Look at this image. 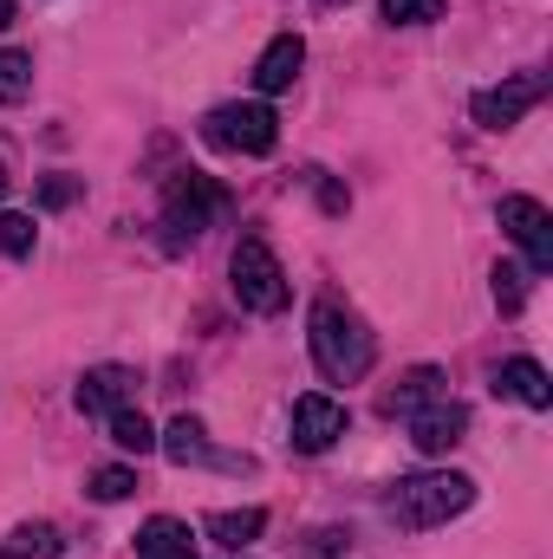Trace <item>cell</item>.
Listing matches in <instances>:
<instances>
[{
	"label": "cell",
	"instance_id": "cell-23",
	"mask_svg": "<svg viewBox=\"0 0 553 559\" xmlns=\"http://www.w3.org/2000/svg\"><path fill=\"white\" fill-rule=\"evenodd\" d=\"M131 488H138L131 468H98V475H92V495H98V501H125Z\"/></svg>",
	"mask_w": 553,
	"mask_h": 559
},
{
	"label": "cell",
	"instance_id": "cell-24",
	"mask_svg": "<svg viewBox=\"0 0 553 559\" xmlns=\"http://www.w3.org/2000/svg\"><path fill=\"white\" fill-rule=\"evenodd\" d=\"M72 195H79V182H72V176H46V182H39V202H46V209H66Z\"/></svg>",
	"mask_w": 553,
	"mask_h": 559
},
{
	"label": "cell",
	"instance_id": "cell-3",
	"mask_svg": "<svg viewBox=\"0 0 553 559\" xmlns=\"http://www.w3.org/2000/svg\"><path fill=\"white\" fill-rule=\"evenodd\" d=\"M228 209H235V195H228L215 176H202V169H183V176H169V189H163V228H169L176 248L196 241L202 228H215Z\"/></svg>",
	"mask_w": 553,
	"mask_h": 559
},
{
	"label": "cell",
	"instance_id": "cell-4",
	"mask_svg": "<svg viewBox=\"0 0 553 559\" xmlns=\"http://www.w3.org/2000/svg\"><path fill=\"white\" fill-rule=\"evenodd\" d=\"M202 138L215 150H235V156H268L280 143V118L268 105H215L202 118Z\"/></svg>",
	"mask_w": 553,
	"mask_h": 559
},
{
	"label": "cell",
	"instance_id": "cell-2",
	"mask_svg": "<svg viewBox=\"0 0 553 559\" xmlns=\"http://www.w3.org/2000/svg\"><path fill=\"white\" fill-rule=\"evenodd\" d=\"M469 501H475V481H469V475L430 468V475H404V481H391V495H385V514H391L398 527H411V534H430V527L456 521Z\"/></svg>",
	"mask_w": 553,
	"mask_h": 559
},
{
	"label": "cell",
	"instance_id": "cell-21",
	"mask_svg": "<svg viewBox=\"0 0 553 559\" xmlns=\"http://www.w3.org/2000/svg\"><path fill=\"white\" fill-rule=\"evenodd\" d=\"M521 299H528V274L521 267H495V306L502 312H521Z\"/></svg>",
	"mask_w": 553,
	"mask_h": 559
},
{
	"label": "cell",
	"instance_id": "cell-20",
	"mask_svg": "<svg viewBox=\"0 0 553 559\" xmlns=\"http://www.w3.org/2000/svg\"><path fill=\"white\" fill-rule=\"evenodd\" d=\"M0 254H13V261H26V254H33V215L0 209Z\"/></svg>",
	"mask_w": 553,
	"mask_h": 559
},
{
	"label": "cell",
	"instance_id": "cell-19",
	"mask_svg": "<svg viewBox=\"0 0 553 559\" xmlns=\"http://www.w3.org/2000/svg\"><path fill=\"white\" fill-rule=\"evenodd\" d=\"M33 92V59L26 52H0V105H20Z\"/></svg>",
	"mask_w": 553,
	"mask_h": 559
},
{
	"label": "cell",
	"instance_id": "cell-22",
	"mask_svg": "<svg viewBox=\"0 0 553 559\" xmlns=\"http://www.w3.org/2000/svg\"><path fill=\"white\" fill-rule=\"evenodd\" d=\"M436 13H443V0H385V20H398V26H423Z\"/></svg>",
	"mask_w": 553,
	"mask_h": 559
},
{
	"label": "cell",
	"instance_id": "cell-26",
	"mask_svg": "<svg viewBox=\"0 0 553 559\" xmlns=\"http://www.w3.org/2000/svg\"><path fill=\"white\" fill-rule=\"evenodd\" d=\"M7 189H13V176H7V163H0V202H7Z\"/></svg>",
	"mask_w": 553,
	"mask_h": 559
},
{
	"label": "cell",
	"instance_id": "cell-17",
	"mask_svg": "<svg viewBox=\"0 0 553 559\" xmlns=\"http://www.w3.org/2000/svg\"><path fill=\"white\" fill-rule=\"evenodd\" d=\"M52 554H59V527H46V521L20 527V534L0 547V559H52Z\"/></svg>",
	"mask_w": 553,
	"mask_h": 559
},
{
	"label": "cell",
	"instance_id": "cell-12",
	"mask_svg": "<svg viewBox=\"0 0 553 559\" xmlns=\"http://www.w3.org/2000/svg\"><path fill=\"white\" fill-rule=\"evenodd\" d=\"M299 66H306V39H299V33H280L274 46L255 59V85H261V92H286V85L299 79Z\"/></svg>",
	"mask_w": 553,
	"mask_h": 559
},
{
	"label": "cell",
	"instance_id": "cell-25",
	"mask_svg": "<svg viewBox=\"0 0 553 559\" xmlns=\"http://www.w3.org/2000/svg\"><path fill=\"white\" fill-rule=\"evenodd\" d=\"M0 26H13V0H0Z\"/></svg>",
	"mask_w": 553,
	"mask_h": 559
},
{
	"label": "cell",
	"instance_id": "cell-14",
	"mask_svg": "<svg viewBox=\"0 0 553 559\" xmlns=\"http://www.w3.org/2000/svg\"><path fill=\"white\" fill-rule=\"evenodd\" d=\"M138 559H196V534H189V521H169V514L143 521L138 527Z\"/></svg>",
	"mask_w": 553,
	"mask_h": 559
},
{
	"label": "cell",
	"instance_id": "cell-10",
	"mask_svg": "<svg viewBox=\"0 0 553 559\" xmlns=\"http://www.w3.org/2000/svg\"><path fill=\"white\" fill-rule=\"evenodd\" d=\"M462 436H469V411H462V404H449V397L423 404V411L411 417V442L423 449V455H449Z\"/></svg>",
	"mask_w": 553,
	"mask_h": 559
},
{
	"label": "cell",
	"instance_id": "cell-1",
	"mask_svg": "<svg viewBox=\"0 0 553 559\" xmlns=\"http://www.w3.org/2000/svg\"><path fill=\"white\" fill-rule=\"evenodd\" d=\"M306 345H313V365H319L332 384H358V378L372 371V358H378L365 319L345 312V306H332V299L313 306V332H306Z\"/></svg>",
	"mask_w": 553,
	"mask_h": 559
},
{
	"label": "cell",
	"instance_id": "cell-15",
	"mask_svg": "<svg viewBox=\"0 0 553 559\" xmlns=\"http://www.w3.org/2000/svg\"><path fill=\"white\" fill-rule=\"evenodd\" d=\"M436 397H443V371H436V365H416V371L398 378V391H385V411H391V417H416V411L436 404Z\"/></svg>",
	"mask_w": 553,
	"mask_h": 559
},
{
	"label": "cell",
	"instance_id": "cell-18",
	"mask_svg": "<svg viewBox=\"0 0 553 559\" xmlns=\"http://www.w3.org/2000/svg\"><path fill=\"white\" fill-rule=\"evenodd\" d=\"M111 442H118V449H131V455H150V449H156V429H150V423L125 404V411L111 417Z\"/></svg>",
	"mask_w": 553,
	"mask_h": 559
},
{
	"label": "cell",
	"instance_id": "cell-6",
	"mask_svg": "<svg viewBox=\"0 0 553 559\" xmlns=\"http://www.w3.org/2000/svg\"><path fill=\"white\" fill-rule=\"evenodd\" d=\"M541 98H548V79H541V72H515L508 85L475 92V124H482V131H508V124H521Z\"/></svg>",
	"mask_w": 553,
	"mask_h": 559
},
{
	"label": "cell",
	"instance_id": "cell-13",
	"mask_svg": "<svg viewBox=\"0 0 553 559\" xmlns=\"http://www.w3.org/2000/svg\"><path fill=\"white\" fill-rule=\"evenodd\" d=\"M495 391L515 397V404H528V411H548L553 404V384H548V371H541L534 358H508V365L495 371Z\"/></svg>",
	"mask_w": 553,
	"mask_h": 559
},
{
	"label": "cell",
	"instance_id": "cell-5",
	"mask_svg": "<svg viewBox=\"0 0 553 559\" xmlns=\"http://www.w3.org/2000/svg\"><path fill=\"white\" fill-rule=\"evenodd\" d=\"M228 286H235V299H242L248 312H280V306H286V274H280L274 248L255 241V235L235 248V261H228Z\"/></svg>",
	"mask_w": 553,
	"mask_h": 559
},
{
	"label": "cell",
	"instance_id": "cell-9",
	"mask_svg": "<svg viewBox=\"0 0 553 559\" xmlns=\"http://www.w3.org/2000/svg\"><path fill=\"white\" fill-rule=\"evenodd\" d=\"M131 397H138V371H125V365H98V371L79 378V411L85 417H118Z\"/></svg>",
	"mask_w": 553,
	"mask_h": 559
},
{
	"label": "cell",
	"instance_id": "cell-11",
	"mask_svg": "<svg viewBox=\"0 0 553 559\" xmlns=\"http://www.w3.org/2000/svg\"><path fill=\"white\" fill-rule=\"evenodd\" d=\"M156 449H163L169 462H183V468H189V462H215V468H248V455H215V449H209V429H202L196 417H176L169 429H163V436H156Z\"/></svg>",
	"mask_w": 553,
	"mask_h": 559
},
{
	"label": "cell",
	"instance_id": "cell-7",
	"mask_svg": "<svg viewBox=\"0 0 553 559\" xmlns=\"http://www.w3.org/2000/svg\"><path fill=\"white\" fill-rule=\"evenodd\" d=\"M502 228L521 241L528 274H548L553 267V215H548V202H534V195H502Z\"/></svg>",
	"mask_w": 553,
	"mask_h": 559
},
{
	"label": "cell",
	"instance_id": "cell-16",
	"mask_svg": "<svg viewBox=\"0 0 553 559\" xmlns=\"http://www.w3.org/2000/svg\"><path fill=\"white\" fill-rule=\"evenodd\" d=\"M202 527H209V540H215V547H228V554H242V547H255V540H261V527H268V514H261V508H228V514H209Z\"/></svg>",
	"mask_w": 553,
	"mask_h": 559
},
{
	"label": "cell",
	"instance_id": "cell-27",
	"mask_svg": "<svg viewBox=\"0 0 553 559\" xmlns=\"http://www.w3.org/2000/svg\"><path fill=\"white\" fill-rule=\"evenodd\" d=\"M319 7H339V0H319Z\"/></svg>",
	"mask_w": 553,
	"mask_h": 559
},
{
	"label": "cell",
	"instance_id": "cell-8",
	"mask_svg": "<svg viewBox=\"0 0 553 559\" xmlns=\"http://www.w3.org/2000/svg\"><path fill=\"white\" fill-rule=\"evenodd\" d=\"M339 436H345V404H332V397H319V391L293 404V449H299V455H326Z\"/></svg>",
	"mask_w": 553,
	"mask_h": 559
}]
</instances>
